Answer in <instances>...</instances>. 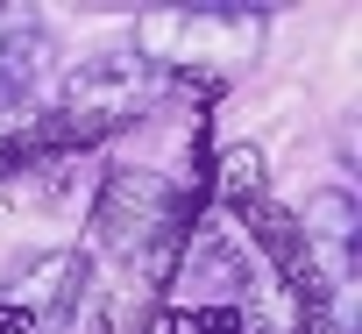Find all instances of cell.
<instances>
[{
	"label": "cell",
	"instance_id": "obj_1",
	"mask_svg": "<svg viewBox=\"0 0 362 334\" xmlns=\"http://www.w3.org/2000/svg\"><path fill=\"white\" fill-rule=\"evenodd\" d=\"M270 43V8H142L128 50L170 86V79H242Z\"/></svg>",
	"mask_w": 362,
	"mask_h": 334
},
{
	"label": "cell",
	"instance_id": "obj_2",
	"mask_svg": "<svg viewBox=\"0 0 362 334\" xmlns=\"http://www.w3.org/2000/svg\"><path fill=\"white\" fill-rule=\"evenodd\" d=\"M156 100H163V79L128 43H114V50H93L64 79V100H57V121L50 128H64V135H114V128L142 121Z\"/></svg>",
	"mask_w": 362,
	"mask_h": 334
},
{
	"label": "cell",
	"instance_id": "obj_3",
	"mask_svg": "<svg viewBox=\"0 0 362 334\" xmlns=\"http://www.w3.org/2000/svg\"><path fill=\"white\" fill-rule=\"evenodd\" d=\"M100 242H121V249H149L177 228V192L149 171H114L107 192H100Z\"/></svg>",
	"mask_w": 362,
	"mask_h": 334
},
{
	"label": "cell",
	"instance_id": "obj_4",
	"mask_svg": "<svg viewBox=\"0 0 362 334\" xmlns=\"http://www.w3.org/2000/svg\"><path fill=\"white\" fill-rule=\"evenodd\" d=\"M50 36H43V15L36 8H15V0H0V100H15L36 64H43Z\"/></svg>",
	"mask_w": 362,
	"mask_h": 334
},
{
	"label": "cell",
	"instance_id": "obj_5",
	"mask_svg": "<svg viewBox=\"0 0 362 334\" xmlns=\"http://www.w3.org/2000/svg\"><path fill=\"white\" fill-rule=\"evenodd\" d=\"M214 185H221L228 200H256V192H263V156H256V149H228L221 171H214Z\"/></svg>",
	"mask_w": 362,
	"mask_h": 334
}]
</instances>
